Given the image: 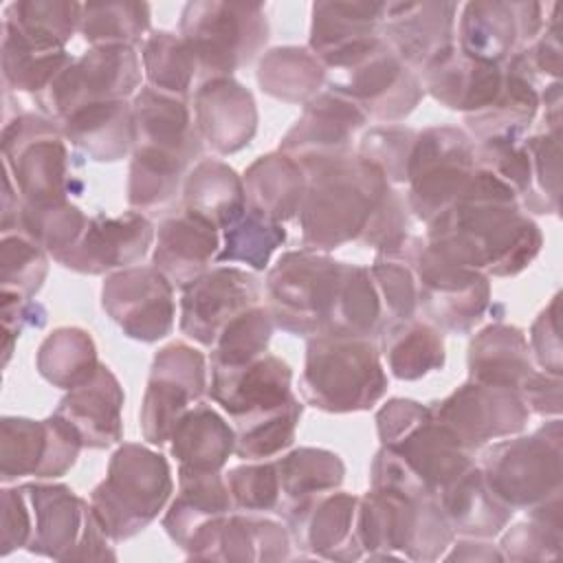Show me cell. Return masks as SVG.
<instances>
[{
	"mask_svg": "<svg viewBox=\"0 0 563 563\" xmlns=\"http://www.w3.org/2000/svg\"><path fill=\"white\" fill-rule=\"evenodd\" d=\"M99 365L95 343L81 328H59L37 350V372L64 389L86 383Z\"/></svg>",
	"mask_w": 563,
	"mask_h": 563,
	"instance_id": "f6af8a7d",
	"label": "cell"
},
{
	"mask_svg": "<svg viewBox=\"0 0 563 563\" xmlns=\"http://www.w3.org/2000/svg\"><path fill=\"white\" fill-rule=\"evenodd\" d=\"M561 130H545L526 143L532 161V196L528 209L537 213L559 211V174H561Z\"/></svg>",
	"mask_w": 563,
	"mask_h": 563,
	"instance_id": "9f6ffc18",
	"label": "cell"
},
{
	"mask_svg": "<svg viewBox=\"0 0 563 563\" xmlns=\"http://www.w3.org/2000/svg\"><path fill=\"white\" fill-rule=\"evenodd\" d=\"M31 510V537L26 548L51 559H114L108 534L92 512L62 484L22 486Z\"/></svg>",
	"mask_w": 563,
	"mask_h": 563,
	"instance_id": "4fadbf2b",
	"label": "cell"
},
{
	"mask_svg": "<svg viewBox=\"0 0 563 563\" xmlns=\"http://www.w3.org/2000/svg\"><path fill=\"white\" fill-rule=\"evenodd\" d=\"M358 497L323 493L286 512L295 539L323 559H361L356 541Z\"/></svg>",
	"mask_w": 563,
	"mask_h": 563,
	"instance_id": "f546056e",
	"label": "cell"
},
{
	"mask_svg": "<svg viewBox=\"0 0 563 563\" xmlns=\"http://www.w3.org/2000/svg\"><path fill=\"white\" fill-rule=\"evenodd\" d=\"M427 242L446 260L479 273H521L541 249L539 227L490 172L475 169L462 196L429 222Z\"/></svg>",
	"mask_w": 563,
	"mask_h": 563,
	"instance_id": "6da1fadb",
	"label": "cell"
},
{
	"mask_svg": "<svg viewBox=\"0 0 563 563\" xmlns=\"http://www.w3.org/2000/svg\"><path fill=\"white\" fill-rule=\"evenodd\" d=\"M433 501L451 530L466 537H493L512 515V510L488 490L479 466H471Z\"/></svg>",
	"mask_w": 563,
	"mask_h": 563,
	"instance_id": "8d00e7d4",
	"label": "cell"
},
{
	"mask_svg": "<svg viewBox=\"0 0 563 563\" xmlns=\"http://www.w3.org/2000/svg\"><path fill=\"white\" fill-rule=\"evenodd\" d=\"M233 506L240 510H273L279 506L282 488L275 464H249L227 473Z\"/></svg>",
	"mask_w": 563,
	"mask_h": 563,
	"instance_id": "91938a15",
	"label": "cell"
},
{
	"mask_svg": "<svg viewBox=\"0 0 563 563\" xmlns=\"http://www.w3.org/2000/svg\"><path fill=\"white\" fill-rule=\"evenodd\" d=\"M521 400L528 411L532 409L539 416H559L561 413V376L537 372L519 389Z\"/></svg>",
	"mask_w": 563,
	"mask_h": 563,
	"instance_id": "be15d7a7",
	"label": "cell"
},
{
	"mask_svg": "<svg viewBox=\"0 0 563 563\" xmlns=\"http://www.w3.org/2000/svg\"><path fill=\"white\" fill-rule=\"evenodd\" d=\"M369 273L383 310L389 314V323L413 319L418 308V288L409 262L398 255H383L369 266Z\"/></svg>",
	"mask_w": 563,
	"mask_h": 563,
	"instance_id": "6f0895ef",
	"label": "cell"
},
{
	"mask_svg": "<svg viewBox=\"0 0 563 563\" xmlns=\"http://www.w3.org/2000/svg\"><path fill=\"white\" fill-rule=\"evenodd\" d=\"M172 493L169 464L141 444L114 451L106 479L92 490L90 506L106 534L114 541L141 532Z\"/></svg>",
	"mask_w": 563,
	"mask_h": 563,
	"instance_id": "8992f818",
	"label": "cell"
},
{
	"mask_svg": "<svg viewBox=\"0 0 563 563\" xmlns=\"http://www.w3.org/2000/svg\"><path fill=\"white\" fill-rule=\"evenodd\" d=\"M178 484L163 526L189 556L211 559L218 532L233 508L227 479L220 473H178Z\"/></svg>",
	"mask_w": 563,
	"mask_h": 563,
	"instance_id": "7402d4cb",
	"label": "cell"
},
{
	"mask_svg": "<svg viewBox=\"0 0 563 563\" xmlns=\"http://www.w3.org/2000/svg\"><path fill=\"white\" fill-rule=\"evenodd\" d=\"M207 387L205 356L187 343L163 347L152 363L141 405V431L150 444L169 442L178 420L200 400Z\"/></svg>",
	"mask_w": 563,
	"mask_h": 563,
	"instance_id": "2e32d148",
	"label": "cell"
},
{
	"mask_svg": "<svg viewBox=\"0 0 563 563\" xmlns=\"http://www.w3.org/2000/svg\"><path fill=\"white\" fill-rule=\"evenodd\" d=\"M150 26V4L106 2L84 4L79 33L92 46H132Z\"/></svg>",
	"mask_w": 563,
	"mask_h": 563,
	"instance_id": "f907efd6",
	"label": "cell"
},
{
	"mask_svg": "<svg viewBox=\"0 0 563 563\" xmlns=\"http://www.w3.org/2000/svg\"><path fill=\"white\" fill-rule=\"evenodd\" d=\"M4 174L15 183L24 205L66 202L68 152L62 130L51 119L20 114L2 130Z\"/></svg>",
	"mask_w": 563,
	"mask_h": 563,
	"instance_id": "7c38bea8",
	"label": "cell"
},
{
	"mask_svg": "<svg viewBox=\"0 0 563 563\" xmlns=\"http://www.w3.org/2000/svg\"><path fill=\"white\" fill-rule=\"evenodd\" d=\"M545 9L539 2H466L457 11V48L499 64L539 37L548 22Z\"/></svg>",
	"mask_w": 563,
	"mask_h": 563,
	"instance_id": "ac0fdd59",
	"label": "cell"
},
{
	"mask_svg": "<svg viewBox=\"0 0 563 563\" xmlns=\"http://www.w3.org/2000/svg\"><path fill=\"white\" fill-rule=\"evenodd\" d=\"M2 295L31 299L46 277L44 249L22 231L2 233Z\"/></svg>",
	"mask_w": 563,
	"mask_h": 563,
	"instance_id": "11a10c76",
	"label": "cell"
},
{
	"mask_svg": "<svg viewBox=\"0 0 563 563\" xmlns=\"http://www.w3.org/2000/svg\"><path fill=\"white\" fill-rule=\"evenodd\" d=\"M290 380V367L273 354L242 365H211L209 394L235 427L238 457L264 460L292 444L301 402Z\"/></svg>",
	"mask_w": 563,
	"mask_h": 563,
	"instance_id": "7a4b0ae2",
	"label": "cell"
},
{
	"mask_svg": "<svg viewBox=\"0 0 563 563\" xmlns=\"http://www.w3.org/2000/svg\"><path fill=\"white\" fill-rule=\"evenodd\" d=\"M282 488L284 515L343 482V462L336 453L323 449H295L275 462Z\"/></svg>",
	"mask_w": 563,
	"mask_h": 563,
	"instance_id": "b9f144b4",
	"label": "cell"
},
{
	"mask_svg": "<svg viewBox=\"0 0 563 563\" xmlns=\"http://www.w3.org/2000/svg\"><path fill=\"white\" fill-rule=\"evenodd\" d=\"M31 537V510L20 488L2 490V554H9L13 548H22Z\"/></svg>",
	"mask_w": 563,
	"mask_h": 563,
	"instance_id": "6125c7cd",
	"label": "cell"
},
{
	"mask_svg": "<svg viewBox=\"0 0 563 563\" xmlns=\"http://www.w3.org/2000/svg\"><path fill=\"white\" fill-rule=\"evenodd\" d=\"M81 7L77 2H11L2 13V24L42 48L66 51L64 44L79 31Z\"/></svg>",
	"mask_w": 563,
	"mask_h": 563,
	"instance_id": "ee69618b",
	"label": "cell"
},
{
	"mask_svg": "<svg viewBox=\"0 0 563 563\" xmlns=\"http://www.w3.org/2000/svg\"><path fill=\"white\" fill-rule=\"evenodd\" d=\"M200 139L218 154H233L249 145L257 130L253 95L231 77L205 79L194 97Z\"/></svg>",
	"mask_w": 563,
	"mask_h": 563,
	"instance_id": "4316f807",
	"label": "cell"
},
{
	"mask_svg": "<svg viewBox=\"0 0 563 563\" xmlns=\"http://www.w3.org/2000/svg\"><path fill=\"white\" fill-rule=\"evenodd\" d=\"M70 62L66 51L42 48L2 24V75L13 90L42 97Z\"/></svg>",
	"mask_w": 563,
	"mask_h": 563,
	"instance_id": "7bdbcfd3",
	"label": "cell"
},
{
	"mask_svg": "<svg viewBox=\"0 0 563 563\" xmlns=\"http://www.w3.org/2000/svg\"><path fill=\"white\" fill-rule=\"evenodd\" d=\"M257 279L235 266L207 271L183 286L180 330L185 336L211 347L218 334L242 312L260 306Z\"/></svg>",
	"mask_w": 563,
	"mask_h": 563,
	"instance_id": "ffe728a7",
	"label": "cell"
},
{
	"mask_svg": "<svg viewBox=\"0 0 563 563\" xmlns=\"http://www.w3.org/2000/svg\"><path fill=\"white\" fill-rule=\"evenodd\" d=\"M299 209L301 240L310 251H332L350 240L365 242L396 191L372 163L343 156L306 169Z\"/></svg>",
	"mask_w": 563,
	"mask_h": 563,
	"instance_id": "3957f363",
	"label": "cell"
},
{
	"mask_svg": "<svg viewBox=\"0 0 563 563\" xmlns=\"http://www.w3.org/2000/svg\"><path fill=\"white\" fill-rule=\"evenodd\" d=\"M139 84L141 59L132 46H92L73 59L37 101L59 123L84 106L125 101Z\"/></svg>",
	"mask_w": 563,
	"mask_h": 563,
	"instance_id": "9a60e30c",
	"label": "cell"
},
{
	"mask_svg": "<svg viewBox=\"0 0 563 563\" xmlns=\"http://www.w3.org/2000/svg\"><path fill=\"white\" fill-rule=\"evenodd\" d=\"M180 37L191 48L202 81L231 77L264 48L266 11L262 4L244 2H189L180 15Z\"/></svg>",
	"mask_w": 563,
	"mask_h": 563,
	"instance_id": "52a82bcc",
	"label": "cell"
},
{
	"mask_svg": "<svg viewBox=\"0 0 563 563\" xmlns=\"http://www.w3.org/2000/svg\"><path fill=\"white\" fill-rule=\"evenodd\" d=\"M101 303L130 339L152 343L174 328L172 282L154 266H132L110 275Z\"/></svg>",
	"mask_w": 563,
	"mask_h": 563,
	"instance_id": "d6986e66",
	"label": "cell"
},
{
	"mask_svg": "<svg viewBox=\"0 0 563 563\" xmlns=\"http://www.w3.org/2000/svg\"><path fill=\"white\" fill-rule=\"evenodd\" d=\"M169 442L178 473H220L235 451V429L209 405L196 402L178 420Z\"/></svg>",
	"mask_w": 563,
	"mask_h": 563,
	"instance_id": "e575fe53",
	"label": "cell"
},
{
	"mask_svg": "<svg viewBox=\"0 0 563 563\" xmlns=\"http://www.w3.org/2000/svg\"><path fill=\"white\" fill-rule=\"evenodd\" d=\"M532 352L543 372L561 376V334H559V295L539 314L530 330Z\"/></svg>",
	"mask_w": 563,
	"mask_h": 563,
	"instance_id": "94428289",
	"label": "cell"
},
{
	"mask_svg": "<svg viewBox=\"0 0 563 563\" xmlns=\"http://www.w3.org/2000/svg\"><path fill=\"white\" fill-rule=\"evenodd\" d=\"M154 240V229L139 211L123 216H95L79 240L57 257L70 271L99 275L112 268L136 264L145 257Z\"/></svg>",
	"mask_w": 563,
	"mask_h": 563,
	"instance_id": "d4e9b609",
	"label": "cell"
},
{
	"mask_svg": "<svg viewBox=\"0 0 563 563\" xmlns=\"http://www.w3.org/2000/svg\"><path fill=\"white\" fill-rule=\"evenodd\" d=\"M141 62L150 88L176 99H185L194 79L200 75L191 48L180 35L167 31H156L145 37Z\"/></svg>",
	"mask_w": 563,
	"mask_h": 563,
	"instance_id": "bcb514c9",
	"label": "cell"
},
{
	"mask_svg": "<svg viewBox=\"0 0 563 563\" xmlns=\"http://www.w3.org/2000/svg\"><path fill=\"white\" fill-rule=\"evenodd\" d=\"M242 183L249 211L275 222H284L299 213L308 176L295 158L286 156L284 152H273L260 156L246 169Z\"/></svg>",
	"mask_w": 563,
	"mask_h": 563,
	"instance_id": "836d02e7",
	"label": "cell"
},
{
	"mask_svg": "<svg viewBox=\"0 0 563 563\" xmlns=\"http://www.w3.org/2000/svg\"><path fill=\"white\" fill-rule=\"evenodd\" d=\"M183 198L187 209L211 220L220 231L246 211L244 183L222 161H200L185 178Z\"/></svg>",
	"mask_w": 563,
	"mask_h": 563,
	"instance_id": "f35d334b",
	"label": "cell"
},
{
	"mask_svg": "<svg viewBox=\"0 0 563 563\" xmlns=\"http://www.w3.org/2000/svg\"><path fill=\"white\" fill-rule=\"evenodd\" d=\"M121 405L123 391L117 376L99 365L86 383L68 389L53 416L79 438L81 446L106 449L123 435Z\"/></svg>",
	"mask_w": 563,
	"mask_h": 563,
	"instance_id": "f1b7e54d",
	"label": "cell"
},
{
	"mask_svg": "<svg viewBox=\"0 0 563 563\" xmlns=\"http://www.w3.org/2000/svg\"><path fill=\"white\" fill-rule=\"evenodd\" d=\"M132 114L134 147L167 154L185 165L200 156L202 139L185 99L145 86L132 101Z\"/></svg>",
	"mask_w": 563,
	"mask_h": 563,
	"instance_id": "4dcf8cb0",
	"label": "cell"
},
{
	"mask_svg": "<svg viewBox=\"0 0 563 563\" xmlns=\"http://www.w3.org/2000/svg\"><path fill=\"white\" fill-rule=\"evenodd\" d=\"M81 449L79 438L55 416L35 422L26 418L2 420V479L24 475L59 477L77 460Z\"/></svg>",
	"mask_w": 563,
	"mask_h": 563,
	"instance_id": "603a6c76",
	"label": "cell"
},
{
	"mask_svg": "<svg viewBox=\"0 0 563 563\" xmlns=\"http://www.w3.org/2000/svg\"><path fill=\"white\" fill-rule=\"evenodd\" d=\"M508 559H554L561 548V495L530 510V521L517 523L501 539Z\"/></svg>",
	"mask_w": 563,
	"mask_h": 563,
	"instance_id": "db71d44e",
	"label": "cell"
},
{
	"mask_svg": "<svg viewBox=\"0 0 563 563\" xmlns=\"http://www.w3.org/2000/svg\"><path fill=\"white\" fill-rule=\"evenodd\" d=\"M367 117L350 99L325 90L312 97L297 123L282 139L279 152L295 158L303 172L328 161L350 156L352 139Z\"/></svg>",
	"mask_w": 563,
	"mask_h": 563,
	"instance_id": "44dd1931",
	"label": "cell"
},
{
	"mask_svg": "<svg viewBox=\"0 0 563 563\" xmlns=\"http://www.w3.org/2000/svg\"><path fill=\"white\" fill-rule=\"evenodd\" d=\"M218 251L220 229L205 216L183 207L158 227L152 266L172 284L187 286L207 273Z\"/></svg>",
	"mask_w": 563,
	"mask_h": 563,
	"instance_id": "83f0119b",
	"label": "cell"
},
{
	"mask_svg": "<svg viewBox=\"0 0 563 563\" xmlns=\"http://www.w3.org/2000/svg\"><path fill=\"white\" fill-rule=\"evenodd\" d=\"M62 136L92 161H119L134 147V114L128 101L84 106L59 121Z\"/></svg>",
	"mask_w": 563,
	"mask_h": 563,
	"instance_id": "d6a6232c",
	"label": "cell"
},
{
	"mask_svg": "<svg viewBox=\"0 0 563 563\" xmlns=\"http://www.w3.org/2000/svg\"><path fill=\"white\" fill-rule=\"evenodd\" d=\"M455 2H383L380 35L409 66L424 68L453 48Z\"/></svg>",
	"mask_w": 563,
	"mask_h": 563,
	"instance_id": "cb8c5ba5",
	"label": "cell"
},
{
	"mask_svg": "<svg viewBox=\"0 0 563 563\" xmlns=\"http://www.w3.org/2000/svg\"><path fill=\"white\" fill-rule=\"evenodd\" d=\"M189 165L172 158L167 154L134 147L130 180H128V202L132 209H156L172 202L178 194L180 180Z\"/></svg>",
	"mask_w": 563,
	"mask_h": 563,
	"instance_id": "c3c4849f",
	"label": "cell"
},
{
	"mask_svg": "<svg viewBox=\"0 0 563 563\" xmlns=\"http://www.w3.org/2000/svg\"><path fill=\"white\" fill-rule=\"evenodd\" d=\"M284 240L286 229L282 222L246 209L238 220L222 229V244L216 262H240L253 271H264Z\"/></svg>",
	"mask_w": 563,
	"mask_h": 563,
	"instance_id": "681fc988",
	"label": "cell"
},
{
	"mask_svg": "<svg viewBox=\"0 0 563 563\" xmlns=\"http://www.w3.org/2000/svg\"><path fill=\"white\" fill-rule=\"evenodd\" d=\"M416 132L407 128H372L358 145V156L372 163L389 183H407V167Z\"/></svg>",
	"mask_w": 563,
	"mask_h": 563,
	"instance_id": "680465c9",
	"label": "cell"
},
{
	"mask_svg": "<svg viewBox=\"0 0 563 563\" xmlns=\"http://www.w3.org/2000/svg\"><path fill=\"white\" fill-rule=\"evenodd\" d=\"M299 389L303 400L317 409L365 411L387 391L380 352L369 339L312 336Z\"/></svg>",
	"mask_w": 563,
	"mask_h": 563,
	"instance_id": "277c9868",
	"label": "cell"
},
{
	"mask_svg": "<svg viewBox=\"0 0 563 563\" xmlns=\"http://www.w3.org/2000/svg\"><path fill=\"white\" fill-rule=\"evenodd\" d=\"M328 73V90L350 99L367 119L400 121L424 95L418 75L391 51L383 35L361 55Z\"/></svg>",
	"mask_w": 563,
	"mask_h": 563,
	"instance_id": "5bb4252c",
	"label": "cell"
},
{
	"mask_svg": "<svg viewBox=\"0 0 563 563\" xmlns=\"http://www.w3.org/2000/svg\"><path fill=\"white\" fill-rule=\"evenodd\" d=\"M561 420L526 438L493 444L482 460L488 490L510 510L537 508L561 495Z\"/></svg>",
	"mask_w": 563,
	"mask_h": 563,
	"instance_id": "9c48e42d",
	"label": "cell"
},
{
	"mask_svg": "<svg viewBox=\"0 0 563 563\" xmlns=\"http://www.w3.org/2000/svg\"><path fill=\"white\" fill-rule=\"evenodd\" d=\"M429 409L468 451L519 433L530 413L519 391L477 380H468Z\"/></svg>",
	"mask_w": 563,
	"mask_h": 563,
	"instance_id": "e0dca14e",
	"label": "cell"
},
{
	"mask_svg": "<svg viewBox=\"0 0 563 563\" xmlns=\"http://www.w3.org/2000/svg\"><path fill=\"white\" fill-rule=\"evenodd\" d=\"M383 2L312 4L310 53L328 70L341 68L380 37Z\"/></svg>",
	"mask_w": 563,
	"mask_h": 563,
	"instance_id": "484cf974",
	"label": "cell"
},
{
	"mask_svg": "<svg viewBox=\"0 0 563 563\" xmlns=\"http://www.w3.org/2000/svg\"><path fill=\"white\" fill-rule=\"evenodd\" d=\"M383 356L400 380H416L444 365L442 334L424 321H391L383 330Z\"/></svg>",
	"mask_w": 563,
	"mask_h": 563,
	"instance_id": "ab89813d",
	"label": "cell"
},
{
	"mask_svg": "<svg viewBox=\"0 0 563 563\" xmlns=\"http://www.w3.org/2000/svg\"><path fill=\"white\" fill-rule=\"evenodd\" d=\"M288 556V534L271 519L227 517L213 543L211 559L277 561Z\"/></svg>",
	"mask_w": 563,
	"mask_h": 563,
	"instance_id": "7dc6e473",
	"label": "cell"
},
{
	"mask_svg": "<svg viewBox=\"0 0 563 563\" xmlns=\"http://www.w3.org/2000/svg\"><path fill=\"white\" fill-rule=\"evenodd\" d=\"M391 255L409 262L416 275L418 306L435 325L460 334L482 319L490 297L484 273L446 260L427 240L418 238H407Z\"/></svg>",
	"mask_w": 563,
	"mask_h": 563,
	"instance_id": "30bf717a",
	"label": "cell"
},
{
	"mask_svg": "<svg viewBox=\"0 0 563 563\" xmlns=\"http://www.w3.org/2000/svg\"><path fill=\"white\" fill-rule=\"evenodd\" d=\"M539 110V92L532 81L512 68H504L499 95L479 112L466 114L468 130L479 141H521Z\"/></svg>",
	"mask_w": 563,
	"mask_h": 563,
	"instance_id": "74e56055",
	"label": "cell"
},
{
	"mask_svg": "<svg viewBox=\"0 0 563 563\" xmlns=\"http://www.w3.org/2000/svg\"><path fill=\"white\" fill-rule=\"evenodd\" d=\"M475 143L460 128H427L416 132L409 156V209L427 224L444 213L475 174Z\"/></svg>",
	"mask_w": 563,
	"mask_h": 563,
	"instance_id": "8fae6325",
	"label": "cell"
},
{
	"mask_svg": "<svg viewBox=\"0 0 563 563\" xmlns=\"http://www.w3.org/2000/svg\"><path fill=\"white\" fill-rule=\"evenodd\" d=\"M420 84H424L435 101L451 110H460L466 117L479 112L499 95L504 68L499 64L464 55L453 46L422 68Z\"/></svg>",
	"mask_w": 563,
	"mask_h": 563,
	"instance_id": "1f68e13d",
	"label": "cell"
},
{
	"mask_svg": "<svg viewBox=\"0 0 563 563\" xmlns=\"http://www.w3.org/2000/svg\"><path fill=\"white\" fill-rule=\"evenodd\" d=\"M13 224L15 231L33 238L44 251L53 253V257L57 260L79 240L88 224V218L81 213L79 207L70 205L68 200L48 207H31L22 202V209Z\"/></svg>",
	"mask_w": 563,
	"mask_h": 563,
	"instance_id": "816d5d0a",
	"label": "cell"
},
{
	"mask_svg": "<svg viewBox=\"0 0 563 563\" xmlns=\"http://www.w3.org/2000/svg\"><path fill=\"white\" fill-rule=\"evenodd\" d=\"M273 325V314L264 306L242 312L211 345V365H242L266 354Z\"/></svg>",
	"mask_w": 563,
	"mask_h": 563,
	"instance_id": "f5cc1de1",
	"label": "cell"
},
{
	"mask_svg": "<svg viewBox=\"0 0 563 563\" xmlns=\"http://www.w3.org/2000/svg\"><path fill=\"white\" fill-rule=\"evenodd\" d=\"M468 372L471 380L519 391L534 374L523 332L504 323L482 330L468 347Z\"/></svg>",
	"mask_w": 563,
	"mask_h": 563,
	"instance_id": "d590c367",
	"label": "cell"
},
{
	"mask_svg": "<svg viewBox=\"0 0 563 563\" xmlns=\"http://www.w3.org/2000/svg\"><path fill=\"white\" fill-rule=\"evenodd\" d=\"M343 266L345 262L310 249L284 253L266 279L273 321L290 334L323 336L334 312Z\"/></svg>",
	"mask_w": 563,
	"mask_h": 563,
	"instance_id": "ba28073f",
	"label": "cell"
},
{
	"mask_svg": "<svg viewBox=\"0 0 563 563\" xmlns=\"http://www.w3.org/2000/svg\"><path fill=\"white\" fill-rule=\"evenodd\" d=\"M260 88L282 101L301 103L317 97L325 81V68L310 48L279 46L268 51L257 70Z\"/></svg>",
	"mask_w": 563,
	"mask_h": 563,
	"instance_id": "60d3db41",
	"label": "cell"
},
{
	"mask_svg": "<svg viewBox=\"0 0 563 563\" xmlns=\"http://www.w3.org/2000/svg\"><path fill=\"white\" fill-rule=\"evenodd\" d=\"M453 530L433 499L372 488L358 499L356 541L369 559H435Z\"/></svg>",
	"mask_w": 563,
	"mask_h": 563,
	"instance_id": "5b68a950",
	"label": "cell"
}]
</instances>
